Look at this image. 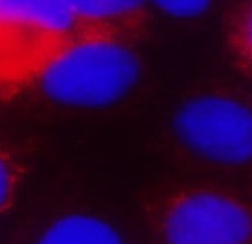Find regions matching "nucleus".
<instances>
[{"mask_svg": "<svg viewBox=\"0 0 252 244\" xmlns=\"http://www.w3.org/2000/svg\"><path fill=\"white\" fill-rule=\"evenodd\" d=\"M84 38L62 0H0V90L5 96L37 79Z\"/></svg>", "mask_w": 252, "mask_h": 244, "instance_id": "1", "label": "nucleus"}, {"mask_svg": "<svg viewBox=\"0 0 252 244\" xmlns=\"http://www.w3.org/2000/svg\"><path fill=\"white\" fill-rule=\"evenodd\" d=\"M141 74L132 46L83 41L63 54L33 84L45 97L73 107H103L131 91Z\"/></svg>", "mask_w": 252, "mask_h": 244, "instance_id": "2", "label": "nucleus"}, {"mask_svg": "<svg viewBox=\"0 0 252 244\" xmlns=\"http://www.w3.org/2000/svg\"><path fill=\"white\" fill-rule=\"evenodd\" d=\"M153 231L157 244H252V210L223 191L185 190L157 208Z\"/></svg>", "mask_w": 252, "mask_h": 244, "instance_id": "3", "label": "nucleus"}, {"mask_svg": "<svg viewBox=\"0 0 252 244\" xmlns=\"http://www.w3.org/2000/svg\"><path fill=\"white\" fill-rule=\"evenodd\" d=\"M173 131L181 144L208 161H252V110L239 101L217 95L189 101L174 115Z\"/></svg>", "mask_w": 252, "mask_h": 244, "instance_id": "4", "label": "nucleus"}, {"mask_svg": "<svg viewBox=\"0 0 252 244\" xmlns=\"http://www.w3.org/2000/svg\"><path fill=\"white\" fill-rule=\"evenodd\" d=\"M78 21L85 41L131 46L148 28V0H62Z\"/></svg>", "mask_w": 252, "mask_h": 244, "instance_id": "5", "label": "nucleus"}, {"mask_svg": "<svg viewBox=\"0 0 252 244\" xmlns=\"http://www.w3.org/2000/svg\"><path fill=\"white\" fill-rule=\"evenodd\" d=\"M38 244H123L118 233L100 219L72 214L55 221Z\"/></svg>", "mask_w": 252, "mask_h": 244, "instance_id": "6", "label": "nucleus"}, {"mask_svg": "<svg viewBox=\"0 0 252 244\" xmlns=\"http://www.w3.org/2000/svg\"><path fill=\"white\" fill-rule=\"evenodd\" d=\"M222 44L232 64L252 82V0L237 7L226 20Z\"/></svg>", "mask_w": 252, "mask_h": 244, "instance_id": "7", "label": "nucleus"}, {"mask_svg": "<svg viewBox=\"0 0 252 244\" xmlns=\"http://www.w3.org/2000/svg\"><path fill=\"white\" fill-rule=\"evenodd\" d=\"M19 184V165L10 152L0 145V212L14 200Z\"/></svg>", "mask_w": 252, "mask_h": 244, "instance_id": "8", "label": "nucleus"}, {"mask_svg": "<svg viewBox=\"0 0 252 244\" xmlns=\"http://www.w3.org/2000/svg\"><path fill=\"white\" fill-rule=\"evenodd\" d=\"M164 13L180 19H191L201 15L211 0H150Z\"/></svg>", "mask_w": 252, "mask_h": 244, "instance_id": "9", "label": "nucleus"}, {"mask_svg": "<svg viewBox=\"0 0 252 244\" xmlns=\"http://www.w3.org/2000/svg\"><path fill=\"white\" fill-rule=\"evenodd\" d=\"M0 97H5V94H3L1 90H0Z\"/></svg>", "mask_w": 252, "mask_h": 244, "instance_id": "10", "label": "nucleus"}]
</instances>
